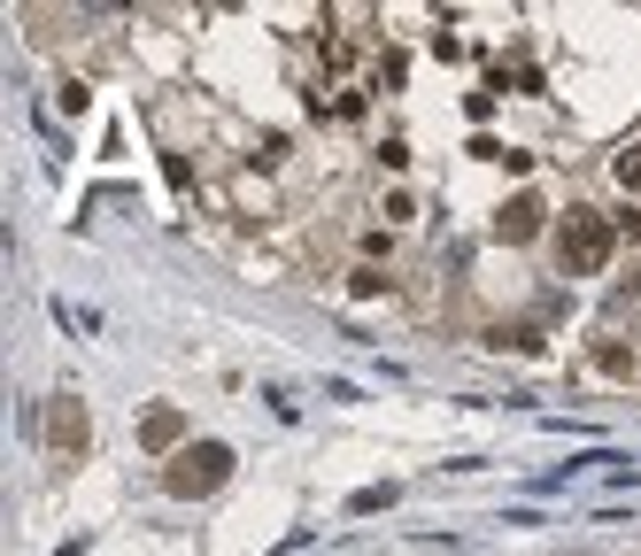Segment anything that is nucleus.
<instances>
[{"mask_svg":"<svg viewBox=\"0 0 641 556\" xmlns=\"http://www.w3.org/2000/svg\"><path fill=\"white\" fill-rule=\"evenodd\" d=\"M611 247H619V224H611V216L564 209V224H557V263H564V279H595V271L611 263Z\"/></svg>","mask_w":641,"mask_h":556,"instance_id":"f257e3e1","label":"nucleus"},{"mask_svg":"<svg viewBox=\"0 0 641 556\" xmlns=\"http://www.w3.org/2000/svg\"><path fill=\"white\" fill-rule=\"evenodd\" d=\"M232 479V448L224 441H186L178 456H170V472H162V487L178 495V503H193V495H209V487H224Z\"/></svg>","mask_w":641,"mask_h":556,"instance_id":"f03ea898","label":"nucleus"},{"mask_svg":"<svg viewBox=\"0 0 641 556\" xmlns=\"http://www.w3.org/2000/svg\"><path fill=\"white\" fill-rule=\"evenodd\" d=\"M494 232H502L510 247H518V240H533V232H541V201H533V193H510V201L494 209Z\"/></svg>","mask_w":641,"mask_h":556,"instance_id":"7ed1b4c3","label":"nucleus"},{"mask_svg":"<svg viewBox=\"0 0 641 556\" xmlns=\"http://www.w3.org/2000/svg\"><path fill=\"white\" fill-rule=\"evenodd\" d=\"M140 441H148L156 456H170V448L186 441V410H170V402H162V410H148V417H140Z\"/></svg>","mask_w":641,"mask_h":556,"instance_id":"20e7f679","label":"nucleus"},{"mask_svg":"<svg viewBox=\"0 0 641 556\" xmlns=\"http://www.w3.org/2000/svg\"><path fill=\"white\" fill-rule=\"evenodd\" d=\"M47 433H54V448H70V456H78V448H86V402H78V394H62V402H54V417H47Z\"/></svg>","mask_w":641,"mask_h":556,"instance_id":"39448f33","label":"nucleus"},{"mask_svg":"<svg viewBox=\"0 0 641 556\" xmlns=\"http://www.w3.org/2000/svg\"><path fill=\"white\" fill-rule=\"evenodd\" d=\"M494 348H518V356H533V348H541V333H533V325H510V333L494 325Z\"/></svg>","mask_w":641,"mask_h":556,"instance_id":"423d86ee","label":"nucleus"},{"mask_svg":"<svg viewBox=\"0 0 641 556\" xmlns=\"http://www.w3.org/2000/svg\"><path fill=\"white\" fill-rule=\"evenodd\" d=\"M348 294H355V302H371V294H387V279L363 263V271H348Z\"/></svg>","mask_w":641,"mask_h":556,"instance_id":"0eeeda50","label":"nucleus"},{"mask_svg":"<svg viewBox=\"0 0 641 556\" xmlns=\"http://www.w3.org/2000/svg\"><path fill=\"white\" fill-rule=\"evenodd\" d=\"M611 179L627 185V193H641V148H627V155H619V163H611Z\"/></svg>","mask_w":641,"mask_h":556,"instance_id":"6e6552de","label":"nucleus"},{"mask_svg":"<svg viewBox=\"0 0 641 556\" xmlns=\"http://www.w3.org/2000/svg\"><path fill=\"white\" fill-rule=\"evenodd\" d=\"M611 224H619V240H641V209H619Z\"/></svg>","mask_w":641,"mask_h":556,"instance_id":"1a4fd4ad","label":"nucleus"}]
</instances>
